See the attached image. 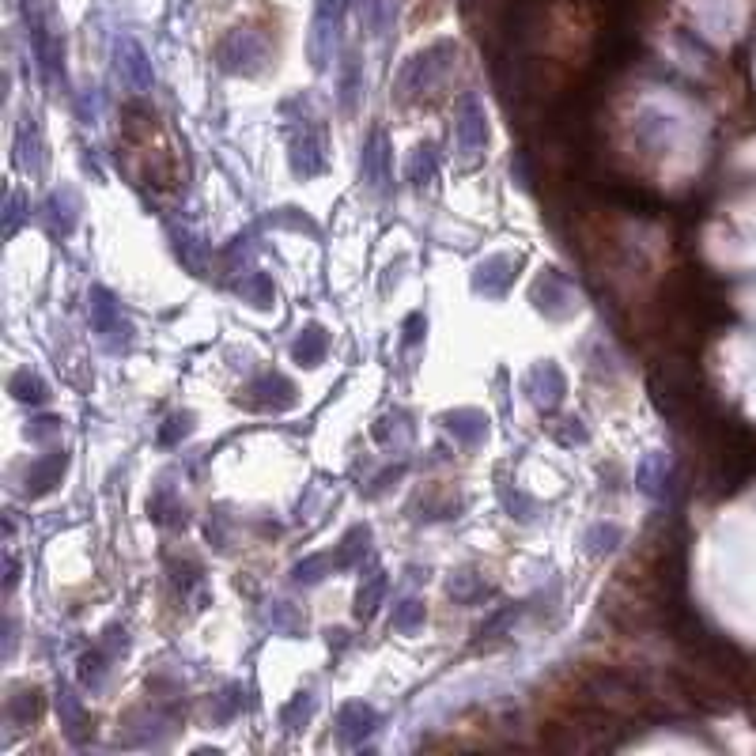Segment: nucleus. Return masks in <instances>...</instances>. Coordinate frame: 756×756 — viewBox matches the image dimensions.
<instances>
[]
</instances>
